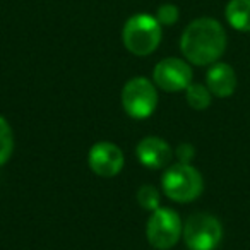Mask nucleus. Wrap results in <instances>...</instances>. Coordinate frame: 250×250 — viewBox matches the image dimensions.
<instances>
[{
	"instance_id": "9d476101",
	"label": "nucleus",
	"mask_w": 250,
	"mask_h": 250,
	"mask_svg": "<svg viewBox=\"0 0 250 250\" xmlns=\"http://www.w3.org/2000/svg\"><path fill=\"white\" fill-rule=\"evenodd\" d=\"M206 86L218 98L231 96L236 89V74L233 67L223 62L212 63L206 76Z\"/></svg>"
},
{
	"instance_id": "f8f14e48",
	"label": "nucleus",
	"mask_w": 250,
	"mask_h": 250,
	"mask_svg": "<svg viewBox=\"0 0 250 250\" xmlns=\"http://www.w3.org/2000/svg\"><path fill=\"white\" fill-rule=\"evenodd\" d=\"M185 98L188 106H192L194 110H206L211 104V91L202 84L190 83V86L185 89Z\"/></svg>"
},
{
	"instance_id": "20e7f679",
	"label": "nucleus",
	"mask_w": 250,
	"mask_h": 250,
	"mask_svg": "<svg viewBox=\"0 0 250 250\" xmlns=\"http://www.w3.org/2000/svg\"><path fill=\"white\" fill-rule=\"evenodd\" d=\"M122 106L130 118H149L158 106L156 86L146 77H134L127 81L122 89Z\"/></svg>"
},
{
	"instance_id": "dca6fc26",
	"label": "nucleus",
	"mask_w": 250,
	"mask_h": 250,
	"mask_svg": "<svg viewBox=\"0 0 250 250\" xmlns=\"http://www.w3.org/2000/svg\"><path fill=\"white\" fill-rule=\"evenodd\" d=\"M177 156H178V160H180V163H188V161L194 158V147L187 143L180 144V146L177 147Z\"/></svg>"
},
{
	"instance_id": "423d86ee",
	"label": "nucleus",
	"mask_w": 250,
	"mask_h": 250,
	"mask_svg": "<svg viewBox=\"0 0 250 250\" xmlns=\"http://www.w3.org/2000/svg\"><path fill=\"white\" fill-rule=\"evenodd\" d=\"M182 235L190 250H214L223 238V226L214 216L197 212L185 221Z\"/></svg>"
},
{
	"instance_id": "6e6552de",
	"label": "nucleus",
	"mask_w": 250,
	"mask_h": 250,
	"mask_svg": "<svg viewBox=\"0 0 250 250\" xmlns=\"http://www.w3.org/2000/svg\"><path fill=\"white\" fill-rule=\"evenodd\" d=\"M87 163H89V168L96 175L110 178L122 171L125 158L117 144L108 143V141H101V143H96L89 149Z\"/></svg>"
},
{
	"instance_id": "4468645a",
	"label": "nucleus",
	"mask_w": 250,
	"mask_h": 250,
	"mask_svg": "<svg viewBox=\"0 0 250 250\" xmlns=\"http://www.w3.org/2000/svg\"><path fill=\"white\" fill-rule=\"evenodd\" d=\"M137 202L146 211H154V209L160 208V192L153 185H143L137 190Z\"/></svg>"
},
{
	"instance_id": "0eeeda50",
	"label": "nucleus",
	"mask_w": 250,
	"mask_h": 250,
	"mask_svg": "<svg viewBox=\"0 0 250 250\" xmlns=\"http://www.w3.org/2000/svg\"><path fill=\"white\" fill-rule=\"evenodd\" d=\"M153 81L160 89L167 93L185 91L192 83V69L185 60L168 57L156 63L153 70Z\"/></svg>"
},
{
	"instance_id": "ddd939ff",
	"label": "nucleus",
	"mask_w": 250,
	"mask_h": 250,
	"mask_svg": "<svg viewBox=\"0 0 250 250\" xmlns=\"http://www.w3.org/2000/svg\"><path fill=\"white\" fill-rule=\"evenodd\" d=\"M14 153V134L9 122L0 115V167L11 160Z\"/></svg>"
},
{
	"instance_id": "f03ea898",
	"label": "nucleus",
	"mask_w": 250,
	"mask_h": 250,
	"mask_svg": "<svg viewBox=\"0 0 250 250\" xmlns=\"http://www.w3.org/2000/svg\"><path fill=\"white\" fill-rule=\"evenodd\" d=\"M161 24L149 14H136L125 22L122 42L125 48L137 57L153 53L161 43Z\"/></svg>"
},
{
	"instance_id": "1a4fd4ad",
	"label": "nucleus",
	"mask_w": 250,
	"mask_h": 250,
	"mask_svg": "<svg viewBox=\"0 0 250 250\" xmlns=\"http://www.w3.org/2000/svg\"><path fill=\"white\" fill-rule=\"evenodd\" d=\"M136 156L146 168L151 170H160L165 168L173 158V151H171L170 144L165 139L156 136L144 137L136 147Z\"/></svg>"
},
{
	"instance_id": "f257e3e1",
	"label": "nucleus",
	"mask_w": 250,
	"mask_h": 250,
	"mask_svg": "<svg viewBox=\"0 0 250 250\" xmlns=\"http://www.w3.org/2000/svg\"><path fill=\"white\" fill-rule=\"evenodd\" d=\"M180 50L194 65H212L226 50L225 28L212 18L195 19L182 35Z\"/></svg>"
},
{
	"instance_id": "9b49d317",
	"label": "nucleus",
	"mask_w": 250,
	"mask_h": 250,
	"mask_svg": "<svg viewBox=\"0 0 250 250\" xmlns=\"http://www.w3.org/2000/svg\"><path fill=\"white\" fill-rule=\"evenodd\" d=\"M225 16L233 29L250 33V0H229Z\"/></svg>"
},
{
	"instance_id": "7ed1b4c3",
	"label": "nucleus",
	"mask_w": 250,
	"mask_h": 250,
	"mask_svg": "<svg viewBox=\"0 0 250 250\" xmlns=\"http://www.w3.org/2000/svg\"><path fill=\"white\" fill-rule=\"evenodd\" d=\"M163 192L175 202H192L204 190V180L197 168L190 163H177L170 167L161 178Z\"/></svg>"
},
{
	"instance_id": "39448f33",
	"label": "nucleus",
	"mask_w": 250,
	"mask_h": 250,
	"mask_svg": "<svg viewBox=\"0 0 250 250\" xmlns=\"http://www.w3.org/2000/svg\"><path fill=\"white\" fill-rule=\"evenodd\" d=\"M184 233V225L177 211L171 208H158L149 216L146 225V238L154 249L168 250L177 245Z\"/></svg>"
},
{
	"instance_id": "2eb2a0df",
	"label": "nucleus",
	"mask_w": 250,
	"mask_h": 250,
	"mask_svg": "<svg viewBox=\"0 0 250 250\" xmlns=\"http://www.w3.org/2000/svg\"><path fill=\"white\" fill-rule=\"evenodd\" d=\"M156 19L161 26H173L178 21V7L173 4H163L158 7Z\"/></svg>"
}]
</instances>
